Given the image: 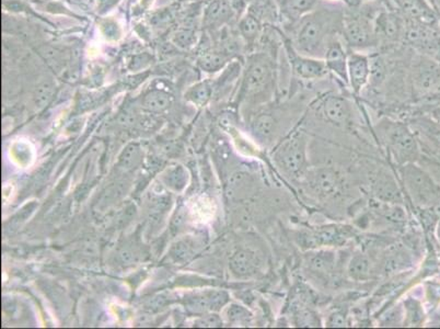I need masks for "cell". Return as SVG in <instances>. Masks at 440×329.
<instances>
[{
  "mask_svg": "<svg viewBox=\"0 0 440 329\" xmlns=\"http://www.w3.org/2000/svg\"><path fill=\"white\" fill-rule=\"evenodd\" d=\"M287 61L290 62V68L298 78L305 80L321 79L329 72L324 59L305 56L294 51L290 40L285 42Z\"/></svg>",
  "mask_w": 440,
  "mask_h": 329,
  "instance_id": "10",
  "label": "cell"
},
{
  "mask_svg": "<svg viewBox=\"0 0 440 329\" xmlns=\"http://www.w3.org/2000/svg\"><path fill=\"white\" fill-rule=\"evenodd\" d=\"M55 93H56V86L52 80H44L36 87L34 93V103L36 108L43 109L53 100Z\"/></svg>",
  "mask_w": 440,
  "mask_h": 329,
  "instance_id": "28",
  "label": "cell"
},
{
  "mask_svg": "<svg viewBox=\"0 0 440 329\" xmlns=\"http://www.w3.org/2000/svg\"><path fill=\"white\" fill-rule=\"evenodd\" d=\"M239 36L242 38L246 45L252 47L261 36V21L253 13H248L241 18L238 24Z\"/></svg>",
  "mask_w": 440,
  "mask_h": 329,
  "instance_id": "23",
  "label": "cell"
},
{
  "mask_svg": "<svg viewBox=\"0 0 440 329\" xmlns=\"http://www.w3.org/2000/svg\"><path fill=\"white\" fill-rule=\"evenodd\" d=\"M118 259H120V263H123V265H132V263H135L136 258H137V255H136L135 252L131 250V248H127V247H123V248H120L118 250Z\"/></svg>",
  "mask_w": 440,
  "mask_h": 329,
  "instance_id": "42",
  "label": "cell"
},
{
  "mask_svg": "<svg viewBox=\"0 0 440 329\" xmlns=\"http://www.w3.org/2000/svg\"><path fill=\"white\" fill-rule=\"evenodd\" d=\"M372 265L363 252H356L347 266V275L354 281H367L371 278Z\"/></svg>",
  "mask_w": 440,
  "mask_h": 329,
  "instance_id": "22",
  "label": "cell"
},
{
  "mask_svg": "<svg viewBox=\"0 0 440 329\" xmlns=\"http://www.w3.org/2000/svg\"><path fill=\"white\" fill-rule=\"evenodd\" d=\"M436 234H437L438 239L440 242V220L438 221L437 227H436Z\"/></svg>",
  "mask_w": 440,
  "mask_h": 329,
  "instance_id": "46",
  "label": "cell"
},
{
  "mask_svg": "<svg viewBox=\"0 0 440 329\" xmlns=\"http://www.w3.org/2000/svg\"><path fill=\"white\" fill-rule=\"evenodd\" d=\"M294 319H296V325L299 327H317L321 324L317 313L309 309H299Z\"/></svg>",
  "mask_w": 440,
  "mask_h": 329,
  "instance_id": "37",
  "label": "cell"
},
{
  "mask_svg": "<svg viewBox=\"0 0 440 329\" xmlns=\"http://www.w3.org/2000/svg\"><path fill=\"white\" fill-rule=\"evenodd\" d=\"M308 141L302 133H296L283 141L274 152V162L285 175L294 179L305 177L309 170Z\"/></svg>",
  "mask_w": 440,
  "mask_h": 329,
  "instance_id": "5",
  "label": "cell"
},
{
  "mask_svg": "<svg viewBox=\"0 0 440 329\" xmlns=\"http://www.w3.org/2000/svg\"><path fill=\"white\" fill-rule=\"evenodd\" d=\"M305 266L317 278H329L336 269V252L329 250H310L305 257Z\"/></svg>",
  "mask_w": 440,
  "mask_h": 329,
  "instance_id": "16",
  "label": "cell"
},
{
  "mask_svg": "<svg viewBox=\"0 0 440 329\" xmlns=\"http://www.w3.org/2000/svg\"><path fill=\"white\" fill-rule=\"evenodd\" d=\"M342 26L343 17L327 9L315 8L294 22L290 42L299 54L322 59Z\"/></svg>",
  "mask_w": 440,
  "mask_h": 329,
  "instance_id": "1",
  "label": "cell"
},
{
  "mask_svg": "<svg viewBox=\"0 0 440 329\" xmlns=\"http://www.w3.org/2000/svg\"><path fill=\"white\" fill-rule=\"evenodd\" d=\"M405 190L421 208H436L440 204V185L415 162L400 166Z\"/></svg>",
  "mask_w": 440,
  "mask_h": 329,
  "instance_id": "4",
  "label": "cell"
},
{
  "mask_svg": "<svg viewBox=\"0 0 440 329\" xmlns=\"http://www.w3.org/2000/svg\"><path fill=\"white\" fill-rule=\"evenodd\" d=\"M235 11L228 0H212V3L205 8L204 22L205 28L210 31H217L226 26L233 19Z\"/></svg>",
  "mask_w": 440,
  "mask_h": 329,
  "instance_id": "17",
  "label": "cell"
},
{
  "mask_svg": "<svg viewBox=\"0 0 440 329\" xmlns=\"http://www.w3.org/2000/svg\"><path fill=\"white\" fill-rule=\"evenodd\" d=\"M365 1H379V0H365Z\"/></svg>",
  "mask_w": 440,
  "mask_h": 329,
  "instance_id": "47",
  "label": "cell"
},
{
  "mask_svg": "<svg viewBox=\"0 0 440 329\" xmlns=\"http://www.w3.org/2000/svg\"><path fill=\"white\" fill-rule=\"evenodd\" d=\"M226 319L230 324L246 326L251 323L253 314L244 306L239 305V304H231L226 311Z\"/></svg>",
  "mask_w": 440,
  "mask_h": 329,
  "instance_id": "29",
  "label": "cell"
},
{
  "mask_svg": "<svg viewBox=\"0 0 440 329\" xmlns=\"http://www.w3.org/2000/svg\"><path fill=\"white\" fill-rule=\"evenodd\" d=\"M321 114L325 121L336 126H346L352 120L351 103L340 95H328L321 103Z\"/></svg>",
  "mask_w": 440,
  "mask_h": 329,
  "instance_id": "14",
  "label": "cell"
},
{
  "mask_svg": "<svg viewBox=\"0 0 440 329\" xmlns=\"http://www.w3.org/2000/svg\"><path fill=\"white\" fill-rule=\"evenodd\" d=\"M317 0H286V9L296 19L317 8Z\"/></svg>",
  "mask_w": 440,
  "mask_h": 329,
  "instance_id": "33",
  "label": "cell"
},
{
  "mask_svg": "<svg viewBox=\"0 0 440 329\" xmlns=\"http://www.w3.org/2000/svg\"><path fill=\"white\" fill-rule=\"evenodd\" d=\"M164 183L173 190H182L187 183V170L181 166H175L171 169L166 170V175H164Z\"/></svg>",
  "mask_w": 440,
  "mask_h": 329,
  "instance_id": "31",
  "label": "cell"
},
{
  "mask_svg": "<svg viewBox=\"0 0 440 329\" xmlns=\"http://www.w3.org/2000/svg\"><path fill=\"white\" fill-rule=\"evenodd\" d=\"M407 259L409 257L405 256V252L397 250V252H392L391 255L386 256L384 271L386 273H391L400 270L401 268H405L404 263H407Z\"/></svg>",
  "mask_w": 440,
  "mask_h": 329,
  "instance_id": "36",
  "label": "cell"
},
{
  "mask_svg": "<svg viewBox=\"0 0 440 329\" xmlns=\"http://www.w3.org/2000/svg\"><path fill=\"white\" fill-rule=\"evenodd\" d=\"M404 309L407 326H420L424 321V309L420 302L414 298H409L404 302Z\"/></svg>",
  "mask_w": 440,
  "mask_h": 329,
  "instance_id": "30",
  "label": "cell"
},
{
  "mask_svg": "<svg viewBox=\"0 0 440 329\" xmlns=\"http://www.w3.org/2000/svg\"><path fill=\"white\" fill-rule=\"evenodd\" d=\"M218 123H219V125L223 128V129H231V128L236 124L235 114H231V112H223V114H220Z\"/></svg>",
  "mask_w": 440,
  "mask_h": 329,
  "instance_id": "43",
  "label": "cell"
},
{
  "mask_svg": "<svg viewBox=\"0 0 440 329\" xmlns=\"http://www.w3.org/2000/svg\"><path fill=\"white\" fill-rule=\"evenodd\" d=\"M173 97L169 93L160 89L148 91L143 95L141 107L149 114H162L172 106Z\"/></svg>",
  "mask_w": 440,
  "mask_h": 329,
  "instance_id": "20",
  "label": "cell"
},
{
  "mask_svg": "<svg viewBox=\"0 0 440 329\" xmlns=\"http://www.w3.org/2000/svg\"><path fill=\"white\" fill-rule=\"evenodd\" d=\"M407 21L393 11H382L375 18L378 44H394L404 39Z\"/></svg>",
  "mask_w": 440,
  "mask_h": 329,
  "instance_id": "11",
  "label": "cell"
},
{
  "mask_svg": "<svg viewBox=\"0 0 440 329\" xmlns=\"http://www.w3.org/2000/svg\"><path fill=\"white\" fill-rule=\"evenodd\" d=\"M196 32L193 29L187 28V26L178 29L172 38V43L180 49H192L196 44Z\"/></svg>",
  "mask_w": 440,
  "mask_h": 329,
  "instance_id": "32",
  "label": "cell"
},
{
  "mask_svg": "<svg viewBox=\"0 0 440 329\" xmlns=\"http://www.w3.org/2000/svg\"><path fill=\"white\" fill-rule=\"evenodd\" d=\"M223 319L216 313L203 314L200 319L194 323L195 327H205V328H212V327L223 326Z\"/></svg>",
  "mask_w": 440,
  "mask_h": 329,
  "instance_id": "38",
  "label": "cell"
},
{
  "mask_svg": "<svg viewBox=\"0 0 440 329\" xmlns=\"http://www.w3.org/2000/svg\"><path fill=\"white\" fill-rule=\"evenodd\" d=\"M183 221H184V216H183V212L182 210L178 211L177 213L174 214L173 221H172V227L173 229H178V227H181L182 224H183Z\"/></svg>",
  "mask_w": 440,
  "mask_h": 329,
  "instance_id": "44",
  "label": "cell"
},
{
  "mask_svg": "<svg viewBox=\"0 0 440 329\" xmlns=\"http://www.w3.org/2000/svg\"><path fill=\"white\" fill-rule=\"evenodd\" d=\"M231 57L220 49L206 51L197 59V65L205 72H217L223 70L230 62Z\"/></svg>",
  "mask_w": 440,
  "mask_h": 329,
  "instance_id": "21",
  "label": "cell"
},
{
  "mask_svg": "<svg viewBox=\"0 0 440 329\" xmlns=\"http://www.w3.org/2000/svg\"><path fill=\"white\" fill-rule=\"evenodd\" d=\"M40 53H41L42 57L45 59V62L49 63V66L53 67L54 70L59 72L65 66L66 57H65L64 53L56 47H42Z\"/></svg>",
  "mask_w": 440,
  "mask_h": 329,
  "instance_id": "34",
  "label": "cell"
},
{
  "mask_svg": "<svg viewBox=\"0 0 440 329\" xmlns=\"http://www.w3.org/2000/svg\"><path fill=\"white\" fill-rule=\"evenodd\" d=\"M323 59L328 67L329 72L336 75L344 82H348V54L344 49L343 44L338 38L330 42Z\"/></svg>",
  "mask_w": 440,
  "mask_h": 329,
  "instance_id": "18",
  "label": "cell"
},
{
  "mask_svg": "<svg viewBox=\"0 0 440 329\" xmlns=\"http://www.w3.org/2000/svg\"><path fill=\"white\" fill-rule=\"evenodd\" d=\"M352 229L340 225H327L309 231H300L296 235L298 245L304 250H321L323 247H340L351 238Z\"/></svg>",
  "mask_w": 440,
  "mask_h": 329,
  "instance_id": "8",
  "label": "cell"
},
{
  "mask_svg": "<svg viewBox=\"0 0 440 329\" xmlns=\"http://www.w3.org/2000/svg\"><path fill=\"white\" fill-rule=\"evenodd\" d=\"M194 244L187 239H182L172 245L170 250V257L174 263H185L194 256Z\"/></svg>",
  "mask_w": 440,
  "mask_h": 329,
  "instance_id": "27",
  "label": "cell"
},
{
  "mask_svg": "<svg viewBox=\"0 0 440 329\" xmlns=\"http://www.w3.org/2000/svg\"><path fill=\"white\" fill-rule=\"evenodd\" d=\"M262 260L254 250L240 248L229 260V269L236 278L250 279L261 273Z\"/></svg>",
  "mask_w": 440,
  "mask_h": 329,
  "instance_id": "13",
  "label": "cell"
},
{
  "mask_svg": "<svg viewBox=\"0 0 440 329\" xmlns=\"http://www.w3.org/2000/svg\"><path fill=\"white\" fill-rule=\"evenodd\" d=\"M301 183L310 196L317 199H328L338 191L340 175L333 168L320 167L308 170Z\"/></svg>",
  "mask_w": 440,
  "mask_h": 329,
  "instance_id": "9",
  "label": "cell"
},
{
  "mask_svg": "<svg viewBox=\"0 0 440 329\" xmlns=\"http://www.w3.org/2000/svg\"><path fill=\"white\" fill-rule=\"evenodd\" d=\"M417 126L418 130L424 134L425 137H427L428 139L432 141H436L438 145H440V123H438L435 120H417Z\"/></svg>",
  "mask_w": 440,
  "mask_h": 329,
  "instance_id": "35",
  "label": "cell"
},
{
  "mask_svg": "<svg viewBox=\"0 0 440 329\" xmlns=\"http://www.w3.org/2000/svg\"><path fill=\"white\" fill-rule=\"evenodd\" d=\"M348 84L354 93H359L370 78V59L359 52L348 53Z\"/></svg>",
  "mask_w": 440,
  "mask_h": 329,
  "instance_id": "15",
  "label": "cell"
},
{
  "mask_svg": "<svg viewBox=\"0 0 440 329\" xmlns=\"http://www.w3.org/2000/svg\"><path fill=\"white\" fill-rule=\"evenodd\" d=\"M275 61L267 53H256L249 57L241 86V98L253 102H267L276 89Z\"/></svg>",
  "mask_w": 440,
  "mask_h": 329,
  "instance_id": "2",
  "label": "cell"
},
{
  "mask_svg": "<svg viewBox=\"0 0 440 329\" xmlns=\"http://www.w3.org/2000/svg\"><path fill=\"white\" fill-rule=\"evenodd\" d=\"M229 294L223 290H212L187 298L185 309L193 314L216 313L229 303Z\"/></svg>",
  "mask_w": 440,
  "mask_h": 329,
  "instance_id": "12",
  "label": "cell"
},
{
  "mask_svg": "<svg viewBox=\"0 0 440 329\" xmlns=\"http://www.w3.org/2000/svg\"><path fill=\"white\" fill-rule=\"evenodd\" d=\"M212 87L208 82H198L189 88L185 93V99L195 106L203 107L212 98Z\"/></svg>",
  "mask_w": 440,
  "mask_h": 329,
  "instance_id": "25",
  "label": "cell"
},
{
  "mask_svg": "<svg viewBox=\"0 0 440 329\" xmlns=\"http://www.w3.org/2000/svg\"><path fill=\"white\" fill-rule=\"evenodd\" d=\"M347 324V316L343 312H334L327 321V327H345Z\"/></svg>",
  "mask_w": 440,
  "mask_h": 329,
  "instance_id": "41",
  "label": "cell"
},
{
  "mask_svg": "<svg viewBox=\"0 0 440 329\" xmlns=\"http://www.w3.org/2000/svg\"><path fill=\"white\" fill-rule=\"evenodd\" d=\"M101 29H102L103 34L105 38L109 40H118L120 39V31L118 28V24L112 20H107L101 24Z\"/></svg>",
  "mask_w": 440,
  "mask_h": 329,
  "instance_id": "40",
  "label": "cell"
},
{
  "mask_svg": "<svg viewBox=\"0 0 440 329\" xmlns=\"http://www.w3.org/2000/svg\"><path fill=\"white\" fill-rule=\"evenodd\" d=\"M141 121V116L133 109H124L118 116V122L125 126H132L134 124H139Z\"/></svg>",
  "mask_w": 440,
  "mask_h": 329,
  "instance_id": "39",
  "label": "cell"
},
{
  "mask_svg": "<svg viewBox=\"0 0 440 329\" xmlns=\"http://www.w3.org/2000/svg\"><path fill=\"white\" fill-rule=\"evenodd\" d=\"M375 131L400 166L415 162L420 158L416 134L407 124L384 118L375 126Z\"/></svg>",
  "mask_w": 440,
  "mask_h": 329,
  "instance_id": "3",
  "label": "cell"
},
{
  "mask_svg": "<svg viewBox=\"0 0 440 329\" xmlns=\"http://www.w3.org/2000/svg\"><path fill=\"white\" fill-rule=\"evenodd\" d=\"M143 160V151L137 143H132L124 148L118 158V164L125 170L137 167Z\"/></svg>",
  "mask_w": 440,
  "mask_h": 329,
  "instance_id": "26",
  "label": "cell"
},
{
  "mask_svg": "<svg viewBox=\"0 0 440 329\" xmlns=\"http://www.w3.org/2000/svg\"><path fill=\"white\" fill-rule=\"evenodd\" d=\"M409 79L416 98H432L440 95L439 63L434 57L421 53L413 59Z\"/></svg>",
  "mask_w": 440,
  "mask_h": 329,
  "instance_id": "6",
  "label": "cell"
},
{
  "mask_svg": "<svg viewBox=\"0 0 440 329\" xmlns=\"http://www.w3.org/2000/svg\"><path fill=\"white\" fill-rule=\"evenodd\" d=\"M372 187L375 196L386 204H397L401 200V194L393 177L384 170H379L377 173Z\"/></svg>",
  "mask_w": 440,
  "mask_h": 329,
  "instance_id": "19",
  "label": "cell"
},
{
  "mask_svg": "<svg viewBox=\"0 0 440 329\" xmlns=\"http://www.w3.org/2000/svg\"><path fill=\"white\" fill-rule=\"evenodd\" d=\"M342 33L348 47L354 49H365L378 44L375 20L361 13H349L343 16Z\"/></svg>",
  "mask_w": 440,
  "mask_h": 329,
  "instance_id": "7",
  "label": "cell"
},
{
  "mask_svg": "<svg viewBox=\"0 0 440 329\" xmlns=\"http://www.w3.org/2000/svg\"><path fill=\"white\" fill-rule=\"evenodd\" d=\"M432 118L440 123V105L432 110Z\"/></svg>",
  "mask_w": 440,
  "mask_h": 329,
  "instance_id": "45",
  "label": "cell"
},
{
  "mask_svg": "<svg viewBox=\"0 0 440 329\" xmlns=\"http://www.w3.org/2000/svg\"><path fill=\"white\" fill-rule=\"evenodd\" d=\"M276 123V118L273 114L263 112L254 116L251 123L252 131L260 141H269L274 134Z\"/></svg>",
  "mask_w": 440,
  "mask_h": 329,
  "instance_id": "24",
  "label": "cell"
}]
</instances>
